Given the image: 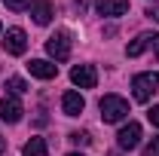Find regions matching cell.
I'll return each mask as SVG.
<instances>
[{"label": "cell", "mask_w": 159, "mask_h": 156, "mask_svg": "<svg viewBox=\"0 0 159 156\" xmlns=\"http://www.w3.org/2000/svg\"><path fill=\"white\" fill-rule=\"evenodd\" d=\"M21 113H25V107H21V101L16 95L0 98V119H3V122H19Z\"/></svg>", "instance_id": "8"}, {"label": "cell", "mask_w": 159, "mask_h": 156, "mask_svg": "<svg viewBox=\"0 0 159 156\" xmlns=\"http://www.w3.org/2000/svg\"><path fill=\"white\" fill-rule=\"evenodd\" d=\"M150 46H159V34H153V31H144V34H138V37L125 46V55H129V58H138V55H144Z\"/></svg>", "instance_id": "4"}, {"label": "cell", "mask_w": 159, "mask_h": 156, "mask_svg": "<svg viewBox=\"0 0 159 156\" xmlns=\"http://www.w3.org/2000/svg\"><path fill=\"white\" fill-rule=\"evenodd\" d=\"M6 6L9 9H25V6H31V0H6Z\"/></svg>", "instance_id": "17"}, {"label": "cell", "mask_w": 159, "mask_h": 156, "mask_svg": "<svg viewBox=\"0 0 159 156\" xmlns=\"http://www.w3.org/2000/svg\"><path fill=\"white\" fill-rule=\"evenodd\" d=\"M67 156H83V153H67Z\"/></svg>", "instance_id": "20"}, {"label": "cell", "mask_w": 159, "mask_h": 156, "mask_svg": "<svg viewBox=\"0 0 159 156\" xmlns=\"http://www.w3.org/2000/svg\"><path fill=\"white\" fill-rule=\"evenodd\" d=\"M83 107H86V101H83V95L80 92H64L61 95V110H64V117H80L83 113Z\"/></svg>", "instance_id": "9"}, {"label": "cell", "mask_w": 159, "mask_h": 156, "mask_svg": "<svg viewBox=\"0 0 159 156\" xmlns=\"http://www.w3.org/2000/svg\"><path fill=\"white\" fill-rule=\"evenodd\" d=\"M70 141H74V144H83V147H86V144H92L89 132H70Z\"/></svg>", "instance_id": "15"}, {"label": "cell", "mask_w": 159, "mask_h": 156, "mask_svg": "<svg viewBox=\"0 0 159 156\" xmlns=\"http://www.w3.org/2000/svg\"><path fill=\"white\" fill-rule=\"evenodd\" d=\"M144 156H159V138H153V141L147 144V150H144Z\"/></svg>", "instance_id": "16"}, {"label": "cell", "mask_w": 159, "mask_h": 156, "mask_svg": "<svg viewBox=\"0 0 159 156\" xmlns=\"http://www.w3.org/2000/svg\"><path fill=\"white\" fill-rule=\"evenodd\" d=\"M3 150H6V141H3V138H0V156H3Z\"/></svg>", "instance_id": "19"}, {"label": "cell", "mask_w": 159, "mask_h": 156, "mask_svg": "<svg viewBox=\"0 0 159 156\" xmlns=\"http://www.w3.org/2000/svg\"><path fill=\"white\" fill-rule=\"evenodd\" d=\"M116 144L122 150H135L141 144V122H125L119 129V135H116Z\"/></svg>", "instance_id": "6"}, {"label": "cell", "mask_w": 159, "mask_h": 156, "mask_svg": "<svg viewBox=\"0 0 159 156\" xmlns=\"http://www.w3.org/2000/svg\"><path fill=\"white\" fill-rule=\"evenodd\" d=\"M156 58H159V49H156Z\"/></svg>", "instance_id": "21"}, {"label": "cell", "mask_w": 159, "mask_h": 156, "mask_svg": "<svg viewBox=\"0 0 159 156\" xmlns=\"http://www.w3.org/2000/svg\"><path fill=\"white\" fill-rule=\"evenodd\" d=\"M6 89H9V95H25V92H28V83L21 77H9L6 80Z\"/></svg>", "instance_id": "14"}, {"label": "cell", "mask_w": 159, "mask_h": 156, "mask_svg": "<svg viewBox=\"0 0 159 156\" xmlns=\"http://www.w3.org/2000/svg\"><path fill=\"white\" fill-rule=\"evenodd\" d=\"M3 49H6L9 55H25V49H28L25 31H21V28H9V31H6V40H3Z\"/></svg>", "instance_id": "7"}, {"label": "cell", "mask_w": 159, "mask_h": 156, "mask_svg": "<svg viewBox=\"0 0 159 156\" xmlns=\"http://www.w3.org/2000/svg\"><path fill=\"white\" fill-rule=\"evenodd\" d=\"M31 16H34L37 25H49V21H52V3H49V0H37V3L31 6Z\"/></svg>", "instance_id": "12"}, {"label": "cell", "mask_w": 159, "mask_h": 156, "mask_svg": "<svg viewBox=\"0 0 159 156\" xmlns=\"http://www.w3.org/2000/svg\"><path fill=\"white\" fill-rule=\"evenodd\" d=\"M25 156H49V147H46V141L43 138H31L28 144H25Z\"/></svg>", "instance_id": "13"}, {"label": "cell", "mask_w": 159, "mask_h": 156, "mask_svg": "<svg viewBox=\"0 0 159 156\" xmlns=\"http://www.w3.org/2000/svg\"><path fill=\"white\" fill-rule=\"evenodd\" d=\"M98 16H122L129 12V0H95Z\"/></svg>", "instance_id": "11"}, {"label": "cell", "mask_w": 159, "mask_h": 156, "mask_svg": "<svg viewBox=\"0 0 159 156\" xmlns=\"http://www.w3.org/2000/svg\"><path fill=\"white\" fill-rule=\"evenodd\" d=\"M46 52L55 61H67L70 58V31H55L46 40Z\"/></svg>", "instance_id": "3"}, {"label": "cell", "mask_w": 159, "mask_h": 156, "mask_svg": "<svg viewBox=\"0 0 159 156\" xmlns=\"http://www.w3.org/2000/svg\"><path fill=\"white\" fill-rule=\"evenodd\" d=\"M98 107H101V119L104 122H122L129 117V101L119 95H104Z\"/></svg>", "instance_id": "1"}, {"label": "cell", "mask_w": 159, "mask_h": 156, "mask_svg": "<svg viewBox=\"0 0 159 156\" xmlns=\"http://www.w3.org/2000/svg\"><path fill=\"white\" fill-rule=\"evenodd\" d=\"M159 89V74L156 71H147V74H138V77L132 80V95H135V101H150L153 98V92Z\"/></svg>", "instance_id": "2"}, {"label": "cell", "mask_w": 159, "mask_h": 156, "mask_svg": "<svg viewBox=\"0 0 159 156\" xmlns=\"http://www.w3.org/2000/svg\"><path fill=\"white\" fill-rule=\"evenodd\" d=\"M147 117H150V122H153V126L159 129V104L153 107V110H150V113H147Z\"/></svg>", "instance_id": "18"}, {"label": "cell", "mask_w": 159, "mask_h": 156, "mask_svg": "<svg viewBox=\"0 0 159 156\" xmlns=\"http://www.w3.org/2000/svg\"><path fill=\"white\" fill-rule=\"evenodd\" d=\"M28 71H31V77H37V80H52L58 74V64L43 61V58H31L28 61Z\"/></svg>", "instance_id": "10"}, {"label": "cell", "mask_w": 159, "mask_h": 156, "mask_svg": "<svg viewBox=\"0 0 159 156\" xmlns=\"http://www.w3.org/2000/svg\"><path fill=\"white\" fill-rule=\"evenodd\" d=\"M70 83L80 86V89H95V83H98V71H95L92 64H77V67L70 71Z\"/></svg>", "instance_id": "5"}]
</instances>
